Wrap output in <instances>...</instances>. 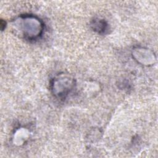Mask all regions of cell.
<instances>
[{
	"mask_svg": "<svg viewBox=\"0 0 158 158\" xmlns=\"http://www.w3.org/2000/svg\"><path fill=\"white\" fill-rule=\"evenodd\" d=\"M133 58L141 65L150 66L154 65L156 61L154 52L151 49L143 47H136L131 52Z\"/></svg>",
	"mask_w": 158,
	"mask_h": 158,
	"instance_id": "3",
	"label": "cell"
},
{
	"mask_svg": "<svg viewBox=\"0 0 158 158\" xmlns=\"http://www.w3.org/2000/svg\"><path fill=\"white\" fill-rule=\"evenodd\" d=\"M4 24H6V22H5V21H3V20L1 19V30H4V27H3Z\"/></svg>",
	"mask_w": 158,
	"mask_h": 158,
	"instance_id": "5",
	"label": "cell"
},
{
	"mask_svg": "<svg viewBox=\"0 0 158 158\" xmlns=\"http://www.w3.org/2000/svg\"><path fill=\"white\" fill-rule=\"evenodd\" d=\"M90 26L93 31L101 35L105 34L109 29L107 22L104 19L100 18H94L91 20Z\"/></svg>",
	"mask_w": 158,
	"mask_h": 158,
	"instance_id": "4",
	"label": "cell"
},
{
	"mask_svg": "<svg viewBox=\"0 0 158 158\" xmlns=\"http://www.w3.org/2000/svg\"><path fill=\"white\" fill-rule=\"evenodd\" d=\"M75 80L72 75L62 73L57 75L51 80L50 89L56 98L65 99L75 88Z\"/></svg>",
	"mask_w": 158,
	"mask_h": 158,
	"instance_id": "2",
	"label": "cell"
},
{
	"mask_svg": "<svg viewBox=\"0 0 158 158\" xmlns=\"http://www.w3.org/2000/svg\"><path fill=\"white\" fill-rule=\"evenodd\" d=\"M13 28L19 35L28 41L38 40L44 29L43 22L32 14H22L12 22Z\"/></svg>",
	"mask_w": 158,
	"mask_h": 158,
	"instance_id": "1",
	"label": "cell"
}]
</instances>
